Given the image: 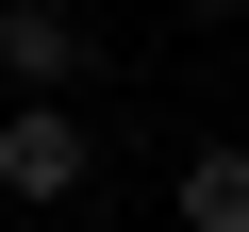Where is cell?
<instances>
[{
	"mask_svg": "<svg viewBox=\"0 0 249 232\" xmlns=\"http://www.w3.org/2000/svg\"><path fill=\"white\" fill-rule=\"evenodd\" d=\"M83 182H100V133L67 99H17V116H0V199H17V215H67Z\"/></svg>",
	"mask_w": 249,
	"mask_h": 232,
	"instance_id": "1",
	"label": "cell"
},
{
	"mask_svg": "<svg viewBox=\"0 0 249 232\" xmlns=\"http://www.w3.org/2000/svg\"><path fill=\"white\" fill-rule=\"evenodd\" d=\"M166 215H183V232H249V149H199V166L166 182Z\"/></svg>",
	"mask_w": 249,
	"mask_h": 232,
	"instance_id": "3",
	"label": "cell"
},
{
	"mask_svg": "<svg viewBox=\"0 0 249 232\" xmlns=\"http://www.w3.org/2000/svg\"><path fill=\"white\" fill-rule=\"evenodd\" d=\"M183 17H249V0H183Z\"/></svg>",
	"mask_w": 249,
	"mask_h": 232,
	"instance_id": "4",
	"label": "cell"
},
{
	"mask_svg": "<svg viewBox=\"0 0 249 232\" xmlns=\"http://www.w3.org/2000/svg\"><path fill=\"white\" fill-rule=\"evenodd\" d=\"M100 50H83V17H67V0H0V83H17V99H67Z\"/></svg>",
	"mask_w": 249,
	"mask_h": 232,
	"instance_id": "2",
	"label": "cell"
}]
</instances>
